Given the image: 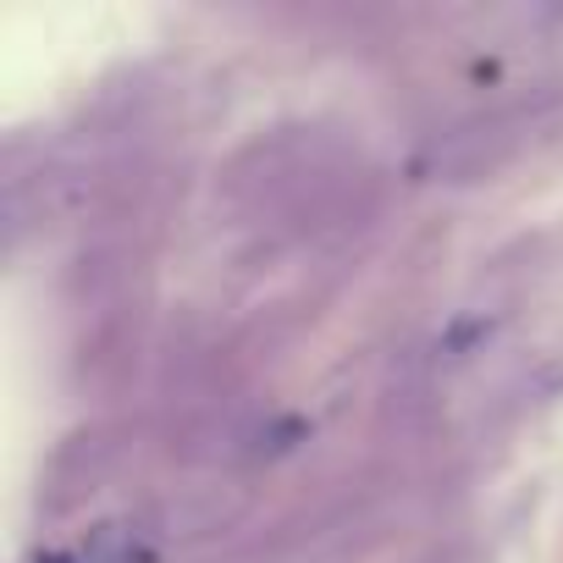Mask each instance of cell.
I'll return each instance as SVG.
<instances>
[{
  "mask_svg": "<svg viewBox=\"0 0 563 563\" xmlns=\"http://www.w3.org/2000/svg\"><path fill=\"white\" fill-rule=\"evenodd\" d=\"M78 563H139V536H133L128 525L106 519V525H95V530L84 536Z\"/></svg>",
  "mask_w": 563,
  "mask_h": 563,
  "instance_id": "obj_1",
  "label": "cell"
}]
</instances>
